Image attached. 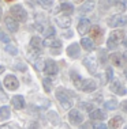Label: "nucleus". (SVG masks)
I'll return each instance as SVG.
<instances>
[{
    "label": "nucleus",
    "instance_id": "1",
    "mask_svg": "<svg viewBox=\"0 0 127 129\" xmlns=\"http://www.w3.org/2000/svg\"><path fill=\"white\" fill-rule=\"evenodd\" d=\"M124 38V31L123 30H114L109 34L108 40H107V48L109 50H114L118 48V45L123 41Z\"/></svg>",
    "mask_w": 127,
    "mask_h": 129
},
{
    "label": "nucleus",
    "instance_id": "2",
    "mask_svg": "<svg viewBox=\"0 0 127 129\" xmlns=\"http://www.w3.org/2000/svg\"><path fill=\"white\" fill-rule=\"evenodd\" d=\"M10 12H11L12 18L16 20V22H25L27 18V14H26V10L23 8L21 4H15L10 8Z\"/></svg>",
    "mask_w": 127,
    "mask_h": 129
},
{
    "label": "nucleus",
    "instance_id": "3",
    "mask_svg": "<svg viewBox=\"0 0 127 129\" xmlns=\"http://www.w3.org/2000/svg\"><path fill=\"white\" fill-rule=\"evenodd\" d=\"M56 98H58V101L60 102V105L64 109H70L71 107V99H70V95H68V92L66 91V90H63V88H59L58 91H56Z\"/></svg>",
    "mask_w": 127,
    "mask_h": 129
},
{
    "label": "nucleus",
    "instance_id": "4",
    "mask_svg": "<svg viewBox=\"0 0 127 129\" xmlns=\"http://www.w3.org/2000/svg\"><path fill=\"white\" fill-rule=\"evenodd\" d=\"M127 25V16L122 14H115L108 19V26L109 27H123Z\"/></svg>",
    "mask_w": 127,
    "mask_h": 129
},
{
    "label": "nucleus",
    "instance_id": "5",
    "mask_svg": "<svg viewBox=\"0 0 127 129\" xmlns=\"http://www.w3.org/2000/svg\"><path fill=\"white\" fill-rule=\"evenodd\" d=\"M4 87H6L7 90H10V91L16 90V88L19 87L18 79H16L14 75H7L6 78H4Z\"/></svg>",
    "mask_w": 127,
    "mask_h": 129
},
{
    "label": "nucleus",
    "instance_id": "6",
    "mask_svg": "<svg viewBox=\"0 0 127 129\" xmlns=\"http://www.w3.org/2000/svg\"><path fill=\"white\" fill-rule=\"evenodd\" d=\"M44 71H45V74H47L48 76H55L56 74H58V71H59L58 64H56L53 60H47L44 62Z\"/></svg>",
    "mask_w": 127,
    "mask_h": 129
},
{
    "label": "nucleus",
    "instance_id": "7",
    "mask_svg": "<svg viewBox=\"0 0 127 129\" xmlns=\"http://www.w3.org/2000/svg\"><path fill=\"white\" fill-rule=\"evenodd\" d=\"M109 88H111V91L116 94V95H126L127 90L126 87L122 84V82H119V80H115V82L111 83V86H109Z\"/></svg>",
    "mask_w": 127,
    "mask_h": 129
},
{
    "label": "nucleus",
    "instance_id": "8",
    "mask_svg": "<svg viewBox=\"0 0 127 129\" xmlns=\"http://www.w3.org/2000/svg\"><path fill=\"white\" fill-rule=\"evenodd\" d=\"M96 88H97V84H96V82L92 80V79H83L82 84L79 87V90H82L83 92H93Z\"/></svg>",
    "mask_w": 127,
    "mask_h": 129
},
{
    "label": "nucleus",
    "instance_id": "9",
    "mask_svg": "<svg viewBox=\"0 0 127 129\" xmlns=\"http://www.w3.org/2000/svg\"><path fill=\"white\" fill-rule=\"evenodd\" d=\"M68 120L72 125H79V124H82V121H83V116L81 114V111L72 109V110H70V113H68Z\"/></svg>",
    "mask_w": 127,
    "mask_h": 129
},
{
    "label": "nucleus",
    "instance_id": "10",
    "mask_svg": "<svg viewBox=\"0 0 127 129\" xmlns=\"http://www.w3.org/2000/svg\"><path fill=\"white\" fill-rule=\"evenodd\" d=\"M90 27H92L90 20L87 18H82L79 20V23H78V33L81 34V36H85L86 33H89Z\"/></svg>",
    "mask_w": 127,
    "mask_h": 129
},
{
    "label": "nucleus",
    "instance_id": "11",
    "mask_svg": "<svg viewBox=\"0 0 127 129\" xmlns=\"http://www.w3.org/2000/svg\"><path fill=\"white\" fill-rule=\"evenodd\" d=\"M4 23H6L7 29L11 31V33H15V31H18V29H19L18 22H16L12 16H6V18H4Z\"/></svg>",
    "mask_w": 127,
    "mask_h": 129
},
{
    "label": "nucleus",
    "instance_id": "12",
    "mask_svg": "<svg viewBox=\"0 0 127 129\" xmlns=\"http://www.w3.org/2000/svg\"><path fill=\"white\" fill-rule=\"evenodd\" d=\"M81 53V49H79V44H77V42H74L71 44L68 48H67V54L70 56L71 58H77L79 56Z\"/></svg>",
    "mask_w": 127,
    "mask_h": 129
},
{
    "label": "nucleus",
    "instance_id": "13",
    "mask_svg": "<svg viewBox=\"0 0 127 129\" xmlns=\"http://www.w3.org/2000/svg\"><path fill=\"white\" fill-rule=\"evenodd\" d=\"M11 103H12V106L15 107V109H23L25 107V99H23V96L22 95H15V96H12L11 98Z\"/></svg>",
    "mask_w": 127,
    "mask_h": 129
},
{
    "label": "nucleus",
    "instance_id": "14",
    "mask_svg": "<svg viewBox=\"0 0 127 129\" xmlns=\"http://www.w3.org/2000/svg\"><path fill=\"white\" fill-rule=\"evenodd\" d=\"M56 22H58V25L60 27L67 29V27L71 25V18H70L68 15H62V16H58V18H56Z\"/></svg>",
    "mask_w": 127,
    "mask_h": 129
},
{
    "label": "nucleus",
    "instance_id": "15",
    "mask_svg": "<svg viewBox=\"0 0 127 129\" xmlns=\"http://www.w3.org/2000/svg\"><path fill=\"white\" fill-rule=\"evenodd\" d=\"M42 41H41V38L40 37H33L30 40V48L33 50H36V52H41L42 49Z\"/></svg>",
    "mask_w": 127,
    "mask_h": 129
},
{
    "label": "nucleus",
    "instance_id": "16",
    "mask_svg": "<svg viewBox=\"0 0 127 129\" xmlns=\"http://www.w3.org/2000/svg\"><path fill=\"white\" fill-rule=\"evenodd\" d=\"M89 31H90L92 38H93V40L100 41V40H101V37H103V29H101L100 26H92Z\"/></svg>",
    "mask_w": 127,
    "mask_h": 129
},
{
    "label": "nucleus",
    "instance_id": "17",
    "mask_svg": "<svg viewBox=\"0 0 127 129\" xmlns=\"http://www.w3.org/2000/svg\"><path fill=\"white\" fill-rule=\"evenodd\" d=\"M81 45H82V48L87 52L94 50V42H93L92 38H82V40H81Z\"/></svg>",
    "mask_w": 127,
    "mask_h": 129
},
{
    "label": "nucleus",
    "instance_id": "18",
    "mask_svg": "<svg viewBox=\"0 0 127 129\" xmlns=\"http://www.w3.org/2000/svg\"><path fill=\"white\" fill-rule=\"evenodd\" d=\"M93 8H94V2L93 0H87V2H85L83 4L79 7V12L81 14H87V12H90Z\"/></svg>",
    "mask_w": 127,
    "mask_h": 129
},
{
    "label": "nucleus",
    "instance_id": "19",
    "mask_svg": "<svg viewBox=\"0 0 127 129\" xmlns=\"http://www.w3.org/2000/svg\"><path fill=\"white\" fill-rule=\"evenodd\" d=\"M83 64L87 67V69H89V72H90V74H96L97 64H96V61H94L92 57H87V58H85V60H83Z\"/></svg>",
    "mask_w": 127,
    "mask_h": 129
},
{
    "label": "nucleus",
    "instance_id": "20",
    "mask_svg": "<svg viewBox=\"0 0 127 129\" xmlns=\"http://www.w3.org/2000/svg\"><path fill=\"white\" fill-rule=\"evenodd\" d=\"M122 122H123V118L120 116H115V117H112L111 120H109L108 126L111 128V129H118L122 125Z\"/></svg>",
    "mask_w": 127,
    "mask_h": 129
},
{
    "label": "nucleus",
    "instance_id": "21",
    "mask_svg": "<svg viewBox=\"0 0 127 129\" xmlns=\"http://www.w3.org/2000/svg\"><path fill=\"white\" fill-rule=\"evenodd\" d=\"M90 118L93 121H103L105 118V114L103 110H98V109H94L93 111H90Z\"/></svg>",
    "mask_w": 127,
    "mask_h": 129
},
{
    "label": "nucleus",
    "instance_id": "22",
    "mask_svg": "<svg viewBox=\"0 0 127 129\" xmlns=\"http://www.w3.org/2000/svg\"><path fill=\"white\" fill-rule=\"evenodd\" d=\"M60 11H63L66 15H70V14L74 12V6L70 4V3H62L60 4Z\"/></svg>",
    "mask_w": 127,
    "mask_h": 129
},
{
    "label": "nucleus",
    "instance_id": "23",
    "mask_svg": "<svg viewBox=\"0 0 127 129\" xmlns=\"http://www.w3.org/2000/svg\"><path fill=\"white\" fill-rule=\"evenodd\" d=\"M111 62L115 65V67H122V57L119 53H112L111 54Z\"/></svg>",
    "mask_w": 127,
    "mask_h": 129
},
{
    "label": "nucleus",
    "instance_id": "24",
    "mask_svg": "<svg viewBox=\"0 0 127 129\" xmlns=\"http://www.w3.org/2000/svg\"><path fill=\"white\" fill-rule=\"evenodd\" d=\"M45 45H48V46H51V48H58V49H60L62 41L53 40V38H47V41H45Z\"/></svg>",
    "mask_w": 127,
    "mask_h": 129
},
{
    "label": "nucleus",
    "instance_id": "25",
    "mask_svg": "<svg viewBox=\"0 0 127 129\" xmlns=\"http://www.w3.org/2000/svg\"><path fill=\"white\" fill-rule=\"evenodd\" d=\"M10 116H11V111H10L8 106L0 107V118H2V120H8Z\"/></svg>",
    "mask_w": 127,
    "mask_h": 129
},
{
    "label": "nucleus",
    "instance_id": "26",
    "mask_svg": "<svg viewBox=\"0 0 127 129\" xmlns=\"http://www.w3.org/2000/svg\"><path fill=\"white\" fill-rule=\"evenodd\" d=\"M71 76H72V83L75 84L77 88H79L81 84H82V76H81L79 74H77V72H71Z\"/></svg>",
    "mask_w": 127,
    "mask_h": 129
},
{
    "label": "nucleus",
    "instance_id": "27",
    "mask_svg": "<svg viewBox=\"0 0 127 129\" xmlns=\"http://www.w3.org/2000/svg\"><path fill=\"white\" fill-rule=\"evenodd\" d=\"M118 107V102L116 99H109L107 102H104V109L105 110H115Z\"/></svg>",
    "mask_w": 127,
    "mask_h": 129
},
{
    "label": "nucleus",
    "instance_id": "28",
    "mask_svg": "<svg viewBox=\"0 0 127 129\" xmlns=\"http://www.w3.org/2000/svg\"><path fill=\"white\" fill-rule=\"evenodd\" d=\"M42 86H44V90H45L47 92H49V91L52 90V82H51L48 78H45L44 80H42Z\"/></svg>",
    "mask_w": 127,
    "mask_h": 129
},
{
    "label": "nucleus",
    "instance_id": "29",
    "mask_svg": "<svg viewBox=\"0 0 127 129\" xmlns=\"http://www.w3.org/2000/svg\"><path fill=\"white\" fill-rule=\"evenodd\" d=\"M0 40H2L3 42L8 44L10 41H11V38H10V36H8L7 33H4V30H3V29H0Z\"/></svg>",
    "mask_w": 127,
    "mask_h": 129
},
{
    "label": "nucleus",
    "instance_id": "30",
    "mask_svg": "<svg viewBox=\"0 0 127 129\" xmlns=\"http://www.w3.org/2000/svg\"><path fill=\"white\" fill-rule=\"evenodd\" d=\"M55 33H56V31H55V29L52 26H49L48 29L44 31V34H45V37H47V38H52V37L55 36Z\"/></svg>",
    "mask_w": 127,
    "mask_h": 129
},
{
    "label": "nucleus",
    "instance_id": "31",
    "mask_svg": "<svg viewBox=\"0 0 127 129\" xmlns=\"http://www.w3.org/2000/svg\"><path fill=\"white\" fill-rule=\"evenodd\" d=\"M105 76H107V82H111V80L114 79V71H112L111 67H108L105 69Z\"/></svg>",
    "mask_w": 127,
    "mask_h": 129
},
{
    "label": "nucleus",
    "instance_id": "32",
    "mask_svg": "<svg viewBox=\"0 0 127 129\" xmlns=\"http://www.w3.org/2000/svg\"><path fill=\"white\" fill-rule=\"evenodd\" d=\"M79 106H81V109H83V110H86V111H93V110H94V109H93V105H92V103L82 102Z\"/></svg>",
    "mask_w": 127,
    "mask_h": 129
},
{
    "label": "nucleus",
    "instance_id": "33",
    "mask_svg": "<svg viewBox=\"0 0 127 129\" xmlns=\"http://www.w3.org/2000/svg\"><path fill=\"white\" fill-rule=\"evenodd\" d=\"M38 3H40L44 8H48V7H52V4H53V0H38Z\"/></svg>",
    "mask_w": 127,
    "mask_h": 129
},
{
    "label": "nucleus",
    "instance_id": "34",
    "mask_svg": "<svg viewBox=\"0 0 127 129\" xmlns=\"http://www.w3.org/2000/svg\"><path fill=\"white\" fill-rule=\"evenodd\" d=\"M6 52H8V53H11V54L15 56L16 53H18V49H16L15 46H12V45H7V46H6Z\"/></svg>",
    "mask_w": 127,
    "mask_h": 129
},
{
    "label": "nucleus",
    "instance_id": "35",
    "mask_svg": "<svg viewBox=\"0 0 127 129\" xmlns=\"http://www.w3.org/2000/svg\"><path fill=\"white\" fill-rule=\"evenodd\" d=\"M92 128L93 129H107V125L103 124V122H94Z\"/></svg>",
    "mask_w": 127,
    "mask_h": 129
},
{
    "label": "nucleus",
    "instance_id": "36",
    "mask_svg": "<svg viewBox=\"0 0 127 129\" xmlns=\"http://www.w3.org/2000/svg\"><path fill=\"white\" fill-rule=\"evenodd\" d=\"M36 69H44V65H42V61L41 60H38V61H36Z\"/></svg>",
    "mask_w": 127,
    "mask_h": 129
},
{
    "label": "nucleus",
    "instance_id": "37",
    "mask_svg": "<svg viewBox=\"0 0 127 129\" xmlns=\"http://www.w3.org/2000/svg\"><path fill=\"white\" fill-rule=\"evenodd\" d=\"M79 129H92V124H89V122H86V124H82L81 125V128Z\"/></svg>",
    "mask_w": 127,
    "mask_h": 129
},
{
    "label": "nucleus",
    "instance_id": "38",
    "mask_svg": "<svg viewBox=\"0 0 127 129\" xmlns=\"http://www.w3.org/2000/svg\"><path fill=\"white\" fill-rule=\"evenodd\" d=\"M120 107H122V110H123V111H126V113H127V101H124V102H122Z\"/></svg>",
    "mask_w": 127,
    "mask_h": 129
},
{
    "label": "nucleus",
    "instance_id": "39",
    "mask_svg": "<svg viewBox=\"0 0 127 129\" xmlns=\"http://www.w3.org/2000/svg\"><path fill=\"white\" fill-rule=\"evenodd\" d=\"M15 68H16V69H19V71H25V69H26V68H25V65H23V64H18Z\"/></svg>",
    "mask_w": 127,
    "mask_h": 129
},
{
    "label": "nucleus",
    "instance_id": "40",
    "mask_svg": "<svg viewBox=\"0 0 127 129\" xmlns=\"http://www.w3.org/2000/svg\"><path fill=\"white\" fill-rule=\"evenodd\" d=\"M0 129H11V126H10V125H2Z\"/></svg>",
    "mask_w": 127,
    "mask_h": 129
},
{
    "label": "nucleus",
    "instance_id": "41",
    "mask_svg": "<svg viewBox=\"0 0 127 129\" xmlns=\"http://www.w3.org/2000/svg\"><path fill=\"white\" fill-rule=\"evenodd\" d=\"M122 42H123V45H124V46L127 48V36H126L124 38H123V41H122Z\"/></svg>",
    "mask_w": 127,
    "mask_h": 129
},
{
    "label": "nucleus",
    "instance_id": "42",
    "mask_svg": "<svg viewBox=\"0 0 127 129\" xmlns=\"http://www.w3.org/2000/svg\"><path fill=\"white\" fill-rule=\"evenodd\" d=\"M122 57H123V60H124V61L127 62V50L124 52V53H123V56H122Z\"/></svg>",
    "mask_w": 127,
    "mask_h": 129
},
{
    "label": "nucleus",
    "instance_id": "43",
    "mask_svg": "<svg viewBox=\"0 0 127 129\" xmlns=\"http://www.w3.org/2000/svg\"><path fill=\"white\" fill-rule=\"evenodd\" d=\"M30 129H40V126H38L37 124H33V125H31V128H30Z\"/></svg>",
    "mask_w": 127,
    "mask_h": 129
},
{
    "label": "nucleus",
    "instance_id": "44",
    "mask_svg": "<svg viewBox=\"0 0 127 129\" xmlns=\"http://www.w3.org/2000/svg\"><path fill=\"white\" fill-rule=\"evenodd\" d=\"M124 76H126V78H127V68L124 69Z\"/></svg>",
    "mask_w": 127,
    "mask_h": 129
},
{
    "label": "nucleus",
    "instance_id": "45",
    "mask_svg": "<svg viewBox=\"0 0 127 129\" xmlns=\"http://www.w3.org/2000/svg\"><path fill=\"white\" fill-rule=\"evenodd\" d=\"M3 69H4V68H3V67H0V72H3Z\"/></svg>",
    "mask_w": 127,
    "mask_h": 129
},
{
    "label": "nucleus",
    "instance_id": "46",
    "mask_svg": "<svg viewBox=\"0 0 127 129\" xmlns=\"http://www.w3.org/2000/svg\"><path fill=\"white\" fill-rule=\"evenodd\" d=\"M0 18H2V8H0Z\"/></svg>",
    "mask_w": 127,
    "mask_h": 129
},
{
    "label": "nucleus",
    "instance_id": "47",
    "mask_svg": "<svg viewBox=\"0 0 127 129\" xmlns=\"http://www.w3.org/2000/svg\"><path fill=\"white\" fill-rule=\"evenodd\" d=\"M6 2H12V0H6Z\"/></svg>",
    "mask_w": 127,
    "mask_h": 129
},
{
    "label": "nucleus",
    "instance_id": "48",
    "mask_svg": "<svg viewBox=\"0 0 127 129\" xmlns=\"http://www.w3.org/2000/svg\"><path fill=\"white\" fill-rule=\"evenodd\" d=\"M0 90H2V84H0Z\"/></svg>",
    "mask_w": 127,
    "mask_h": 129
},
{
    "label": "nucleus",
    "instance_id": "49",
    "mask_svg": "<svg viewBox=\"0 0 127 129\" xmlns=\"http://www.w3.org/2000/svg\"><path fill=\"white\" fill-rule=\"evenodd\" d=\"M124 129H127V126H126V128H124Z\"/></svg>",
    "mask_w": 127,
    "mask_h": 129
}]
</instances>
